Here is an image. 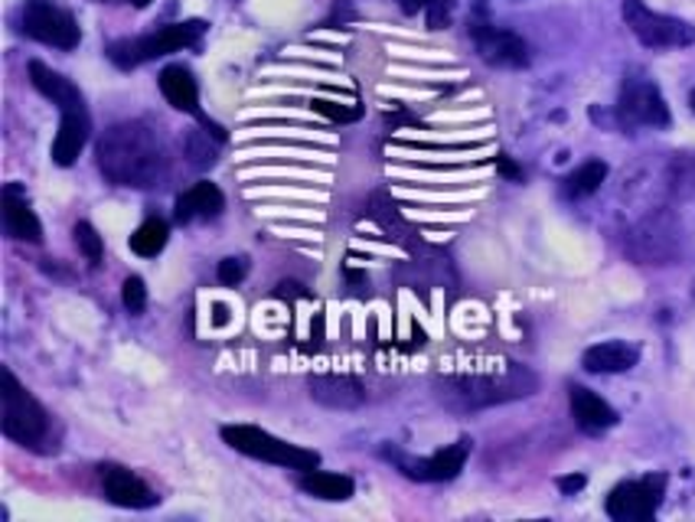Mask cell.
Segmentation results:
<instances>
[{
	"mask_svg": "<svg viewBox=\"0 0 695 522\" xmlns=\"http://www.w3.org/2000/svg\"><path fill=\"white\" fill-rule=\"evenodd\" d=\"M167 144L147 121H124L105 131L99 144V171L115 186L147 190L167 176Z\"/></svg>",
	"mask_w": 695,
	"mask_h": 522,
	"instance_id": "cell-1",
	"label": "cell"
},
{
	"mask_svg": "<svg viewBox=\"0 0 695 522\" xmlns=\"http://www.w3.org/2000/svg\"><path fill=\"white\" fill-rule=\"evenodd\" d=\"M535 389V376L522 366H510L503 376H461V379H444L441 382V402L461 408H483L522 399Z\"/></svg>",
	"mask_w": 695,
	"mask_h": 522,
	"instance_id": "cell-2",
	"label": "cell"
},
{
	"mask_svg": "<svg viewBox=\"0 0 695 522\" xmlns=\"http://www.w3.org/2000/svg\"><path fill=\"white\" fill-rule=\"evenodd\" d=\"M0 431L23 448H40L50 434L47 408L17 382L10 369L0 372Z\"/></svg>",
	"mask_w": 695,
	"mask_h": 522,
	"instance_id": "cell-3",
	"label": "cell"
},
{
	"mask_svg": "<svg viewBox=\"0 0 695 522\" xmlns=\"http://www.w3.org/2000/svg\"><path fill=\"white\" fill-rule=\"evenodd\" d=\"M206 33L203 20H183V23H167L147 37H134V40H117L105 50V57L115 62L117 69H137L144 62H154L161 57L180 53L186 47H196Z\"/></svg>",
	"mask_w": 695,
	"mask_h": 522,
	"instance_id": "cell-4",
	"label": "cell"
},
{
	"mask_svg": "<svg viewBox=\"0 0 695 522\" xmlns=\"http://www.w3.org/2000/svg\"><path fill=\"white\" fill-rule=\"evenodd\" d=\"M223 441L229 444L232 451L245 454V458H255V461H265V464L288 467V470H314L320 467V454L310 451V448H300V444H288L275 434H268L265 428H255V424H226L223 428Z\"/></svg>",
	"mask_w": 695,
	"mask_h": 522,
	"instance_id": "cell-5",
	"label": "cell"
},
{
	"mask_svg": "<svg viewBox=\"0 0 695 522\" xmlns=\"http://www.w3.org/2000/svg\"><path fill=\"white\" fill-rule=\"evenodd\" d=\"M621 13H624V23L631 27V33L637 37L646 50H686V47H695L693 23L679 20V17H670V13H656L643 0H624Z\"/></svg>",
	"mask_w": 695,
	"mask_h": 522,
	"instance_id": "cell-6",
	"label": "cell"
},
{
	"mask_svg": "<svg viewBox=\"0 0 695 522\" xmlns=\"http://www.w3.org/2000/svg\"><path fill=\"white\" fill-rule=\"evenodd\" d=\"M20 33L62 53L82 43V30L75 17L65 7H59L57 0H27L20 10Z\"/></svg>",
	"mask_w": 695,
	"mask_h": 522,
	"instance_id": "cell-7",
	"label": "cell"
},
{
	"mask_svg": "<svg viewBox=\"0 0 695 522\" xmlns=\"http://www.w3.org/2000/svg\"><path fill=\"white\" fill-rule=\"evenodd\" d=\"M617 121L624 127H670V105L646 75L627 72L617 99Z\"/></svg>",
	"mask_w": 695,
	"mask_h": 522,
	"instance_id": "cell-8",
	"label": "cell"
},
{
	"mask_svg": "<svg viewBox=\"0 0 695 522\" xmlns=\"http://www.w3.org/2000/svg\"><path fill=\"white\" fill-rule=\"evenodd\" d=\"M663 487L666 477H643V480H627L617 483L607 493V516L617 522H646L656 516L660 503H663Z\"/></svg>",
	"mask_w": 695,
	"mask_h": 522,
	"instance_id": "cell-9",
	"label": "cell"
},
{
	"mask_svg": "<svg viewBox=\"0 0 695 522\" xmlns=\"http://www.w3.org/2000/svg\"><path fill=\"white\" fill-rule=\"evenodd\" d=\"M382 458L386 461H392V464L399 467L406 477L411 480H421V483H444V480H454L458 473L463 470L467 464V458H470V441L461 438L458 444H451V448H444V451H438V454H431V458H408L402 451H382Z\"/></svg>",
	"mask_w": 695,
	"mask_h": 522,
	"instance_id": "cell-10",
	"label": "cell"
},
{
	"mask_svg": "<svg viewBox=\"0 0 695 522\" xmlns=\"http://www.w3.org/2000/svg\"><path fill=\"white\" fill-rule=\"evenodd\" d=\"M470 40L477 47V53L483 62L500 65V69H522L529 65V47L520 33L507 30V27H493L483 20L470 23Z\"/></svg>",
	"mask_w": 695,
	"mask_h": 522,
	"instance_id": "cell-11",
	"label": "cell"
},
{
	"mask_svg": "<svg viewBox=\"0 0 695 522\" xmlns=\"http://www.w3.org/2000/svg\"><path fill=\"white\" fill-rule=\"evenodd\" d=\"M157 85H161V95L167 99L171 109L200 117V124H203L216 141H226V131L203 115V109H200V85H196V79H193V72H190L186 65H167V69H161Z\"/></svg>",
	"mask_w": 695,
	"mask_h": 522,
	"instance_id": "cell-12",
	"label": "cell"
},
{
	"mask_svg": "<svg viewBox=\"0 0 695 522\" xmlns=\"http://www.w3.org/2000/svg\"><path fill=\"white\" fill-rule=\"evenodd\" d=\"M99 480H102L105 497L115 506H124V510H151V506L161 503V497L137 473H131L127 467L102 464L99 467Z\"/></svg>",
	"mask_w": 695,
	"mask_h": 522,
	"instance_id": "cell-13",
	"label": "cell"
},
{
	"mask_svg": "<svg viewBox=\"0 0 695 522\" xmlns=\"http://www.w3.org/2000/svg\"><path fill=\"white\" fill-rule=\"evenodd\" d=\"M0 209H3V229L10 238L17 242H30V245H40L43 242V223L37 219V213L30 209L23 190L17 183H7L3 186V196H0Z\"/></svg>",
	"mask_w": 695,
	"mask_h": 522,
	"instance_id": "cell-14",
	"label": "cell"
},
{
	"mask_svg": "<svg viewBox=\"0 0 695 522\" xmlns=\"http://www.w3.org/2000/svg\"><path fill=\"white\" fill-rule=\"evenodd\" d=\"M89 134H92L89 109L59 112V131L57 141H53V164H59V167H72V164L79 161V154L85 151Z\"/></svg>",
	"mask_w": 695,
	"mask_h": 522,
	"instance_id": "cell-15",
	"label": "cell"
},
{
	"mask_svg": "<svg viewBox=\"0 0 695 522\" xmlns=\"http://www.w3.org/2000/svg\"><path fill=\"white\" fill-rule=\"evenodd\" d=\"M310 399L320 402L327 408H359L366 402V389L359 379L352 376H337V372H320V376H310Z\"/></svg>",
	"mask_w": 695,
	"mask_h": 522,
	"instance_id": "cell-16",
	"label": "cell"
},
{
	"mask_svg": "<svg viewBox=\"0 0 695 522\" xmlns=\"http://www.w3.org/2000/svg\"><path fill=\"white\" fill-rule=\"evenodd\" d=\"M226 209V196L216 183L209 180H200L193 183L186 193L176 196V223H193V219H213Z\"/></svg>",
	"mask_w": 695,
	"mask_h": 522,
	"instance_id": "cell-17",
	"label": "cell"
},
{
	"mask_svg": "<svg viewBox=\"0 0 695 522\" xmlns=\"http://www.w3.org/2000/svg\"><path fill=\"white\" fill-rule=\"evenodd\" d=\"M569 402H572L575 424H579L581 431H587V434H601V431H607V428L617 424V411L607 406L601 396H594L591 389H584V386H572L569 389Z\"/></svg>",
	"mask_w": 695,
	"mask_h": 522,
	"instance_id": "cell-18",
	"label": "cell"
},
{
	"mask_svg": "<svg viewBox=\"0 0 695 522\" xmlns=\"http://www.w3.org/2000/svg\"><path fill=\"white\" fill-rule=\"evenodd\" d=\"M30 82H33V89L40 92V95H47L53 105H57L59 112H69V109H85V99H82V92L62 75L57 69H50V65H43L40 59H33L30 62Z\"/></svg>",
	"mask_w": 695,
	"mask_h": 522,
	"instance_id": "cell-19",
	"label": "cell"
},
{
	"mask_svg": "<svg viewBox=\"0 0 695 522\" xmlns=\"http://www.w3.org/2000/svg\"><path fill=\"white\" fill-rule=\"evenodd\" d=\"M640 359V349L624 344V340H607V344H597V347L584 349L581 356V366L587 372H597V376H614V372H627L634 369Z\"/></svg>",
	"mask_w": 695,
	"mask_h": 522,
	"instance_id": "cell-20",
	"label": "cell"
},
{
	"mask_svg": "<svg viewBox=\"0 0 695 522\" xmlns=\"http://www.w3.org/2000/svg\"><path fill=\"white\" fill-rule=\"evenodd\" d=\"M297 487L307 493V497H314V500H327V503H344L352 497V480H349L347 473H330V470H304L300 473V480H297Z\"/></svg>",
	"mask_w": 695,
	"mask_h": 522,
	"instance_id": "cell-21",
	"label": "cell"
},
{
	"mask_svg": "<svg viewBox=\"0 0 695 522\" xmlns=\"http://www.w3.org/2000/svg\"><path fill=\"white\" fill-rule=\"evenodd\" d=\"M167 235H171V226H167L164 219L151 216V219H144V223L131 233V252L141 255V258H154V255L164 252Z\"/></svg>",
	"mask_w": 695,
	"mask_h": 522,
	"instance_id": "cell-22",
	"label": "cell"
},
{
	"mask_svg": "<svg viewBox=\"0 0 695 522\" xmlns=\"http://www.w3.org/2000/svg\"><path fill=\"white\" fill-rule=\"evenodd\" d=\"M604 180H607V164H604V161H587V164H581L579 171L565 180V193H569L572 199L591 196V193L601 190Z\"/></svg>",
	"mask_w": 695,
	"mask_h": 522,
	"instance_id": "cell-23",
	"label": "cell"
},
{
	"mask_svg": "<svg viewBox=\"0 0 695 522\" xmlns=\"http://www.w3.org/2000/svg\"><path fill=\"white\" fill-rule=\"evenodd\" d=\"M399 7L406 13H428V27L431 30H444L451 23V13H454V0H399Z\"/></svg>",
	"mask_w": 695,
	"mask_h": 522,
	"instance_id": "cell-24",
	"label": "cell"
},
{
	"mask_svg": "<svg viewBox=\"0 0 695 522\" xmlns=\"http://www.w3.org/2000/svg\"><path fill=\"white\" fill-rule=\"evenodd\" d=\"M72 238H75V245H79V252L85 255V262L89 265H102V255H105V245H102V235L95 233V226L92 223H75V229H72Z\"/></svg>",
	"mask_w": 695,
	"mask_h": 522,
	"instance_id": "cell-25",
	"label": "cell"
},
{
	"mask_svg": "<svg viewBox=\"0 0 695 522\" xmlns=\"http://www.w3.org/2000/svg\"><path fill=\"white\" fill-rule=\"evenodd\" d=\"M121 304H124V310H127V314H144V307H147V288H144V278H137V275L124 278V285H121Z\"/></svg>",
	"mask_w": 695,
	"mask_h": 522,
	"instance_id": "cell-26",
	"label": "cell"
},
{
	"mask_svg": "<svg viewBox=\"0 0 695 522\" xmlns=\"http://www.w3.org/2000/svg\"><path fill=\"white\" fill-rule=\"evenodd\" d=\"M245 275H248V262L245 258H223L219 268H216V278L226 288H238L245 282Z\"/></svg>",
	"mask_w": 695,
	"mask_h": 522,
	"instance_id": "cell-27",
	"label": "cell"
},
{
	"mask_svg": "<svg viewBox=\"0 0 695 522\" xmlns=\"http://www.w3.org/2000/svg\"><path fill=\"white\" fill-rule=\"evenodd\" d=\"M310 112L330 117V121H340V124L359 117V109H347V105H340V102H327V99H314V102H310Z\"/></svg>",
	"mask_w": 695,
	"mask_h": 522,
	"instance_id": "cell-28",
	"label": "cell"
},
{
	"mask_svg": "<svg viewBox=\"0 0 695 522\" xmlns=\"http://www.w3.org/2000/svg\"><path fill=\"white\" fill-rule=\"evenodd\" d=\"M186 154H190L193 167H209V164H216V147H213L209 141L200 147V134H190V137H186Z\"/></svg>",
	"mask_w": 695,
	"mask_h": 522,
	"instance_id": "cell-29",
	"label": "cell"
},
{
	"mask_svg": "<svg viewBox=\"0 0 695 522\" xmlns=\"http://www.w3.org/2000/svg\"><path fill=\"white\" fill-rule=\"evenodd\" d=\"M584 477L581 473H572V477H559V490L565 493V497H572V493H579V490H584Z\"/></svg>",
	"mask_w": 695,
	"mask_h": 522,
	"instance_id": "cell-30",
	"label": "cell"
},
{
	"mask_svg": "<svg viewBox=\"0 0 695 522\" xmlns=\"http://www.w3.org/2000/svg\"><path fill=\"white\" fill-rule=\"evenodd\" d=\"M497 164H500V171H503V176H513V180H520V176H522L520 167H517V164H510L507 157H500Z\"/></svg>",
	"mask_w": 695,
	"mask_h": 522,
	"instance_id": "cell-31",
	"label": "cell"
},
{
	"mask_svg": "<svg viewBox=\"0 0 695 522\" xmlns=\"http://www.w3.org/2000/svg\"><path fill=\"white\" fill-rule=\"evenodd\" d=\"M213 310H216V324H226L229 320V307L226 304H216Z\"/></svg>",
	"mask_w": 695,
	"mask_h": 522,
	"instance_id": "cell-32",
	"label": "cell"
},
{
	"mask_svg": "<svg viewBox=\"0 0 695 522\" xmlns=\"http://www.w3.org/2000/svg\"><path fill=\"white\" fill-rule=\"evenodd\" d=\"M131 3H134V7H147L151 0H131Z\"/></svg>",
	"mask_w": 695,
	"mask_h": 522,
	"instance_id": "cell-33",
	"label": "cell"
},
{
	"mask_svg": "<svg viewBox=\"0 0 695 522\" xmlns=\"http://www.w3.org/2000/svg\"><path fill=\"white\" fill-rule=\"evenodd\" d=\"M689 105H693V112H695V92H693V95H689Z\"/></svg>",
	"mask_w": 695,
	"mask_h": 522,
	"instance_id": "cell-34",
	"label": "cell"
},
{
	"mask_svg": "<svg viewBox=\"0 0 695 522\" xmlns=\"http://www.w3.org/2000/svg\"><path fill=\"white\" fill-rule=\"evenodd\" d=\"M112 3H115V0H112Z\"/></svg>",
	"mask_w": 695,
	"mask_h": 522,
	"instance_id": "cell-35",
	"label": "cell"
}]
</instances>
